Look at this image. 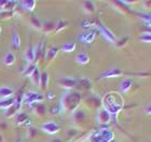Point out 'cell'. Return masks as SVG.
Wrapping results in <instances>:
<instances>
[{
    "label": "cell",
    "instance_id": "cell-1",
    "mask_svg": "<svg viewBox=\"0 0 151 142\" xmlns=\"http://www.w3.org/2000/svg\"><path fill=\"white\" fill-rule=\"evenodd\" d=\"M123 107V100L118 93H108L104 98V109L110 113V115H116Z\"/></svg>",
    "mask_w": 151,
    "mask_h": 142
},
{
    "label": "cell",
    "instance_id": "cell-2",
    "mask_svg": "<svg viewBox=\"0 0 151 142\" xmlns=\"http://www.w3.org/2000/svg\"><path fill=\"white\" fill-rule=\"evenodd\" d=\"M81 102V95L78 92H67L62 97V102H60V106L63 111H73L78 107V105Z\"/></svg>",
    "mask_w": 151,
    "mask_h": 142
},
{
    "label": "cell",
    "instance_id": "cell-3",
    "mask_svg": "<svg viewBox=\"0 0 151 142\" xmlns=\"http://www.w3.org/2000/svg\"><path fill=\"white\" fill-rule=\"evenodd\" d=\"M114 135L109 128H101L96 130L91 137L92 142H112Z\"/></svg>",
    "mask_w": 151,
    "mask_h": 142
},
{
    "label": "cell",
    "instance_id": "cell-4",
    "mask_svg": "<svg viewBox=\"0 0 151 142\" xmlns=\"http://www.w3.org/2000/svg\"><path fill=\"white\" fill-rule=\"evenodd\" d=\"M43 95L36 91H27L23 97V103L26 105H32L35 103H40L43 101Z\"/></svg>",
    "mask_w": 151,
    "mask_h": 142
},
{
    "label": "cell",
    "instance_id": "cell-5",
    "mask_svg": "<svg viewBox=\"0 0 151 142\" xmlns=\"http://www.w3.org/2000/svg\"><path fill=\"white\" fill-rule=\"evenodd\" d=\"M41 129L43 130L44 133H49V135H55L60 131V127L58 124L53 122V120H47V122L41 125Z\"/></svg>",
    "mask_w": 151,
    "mask_h": 142
},
{
    "label": "cell",
    "instance_id": "cell-6",
    "mask_svg": "<svg viewBox=\"0 0 151 142\" xmlns=\"http://www.w3.org/2000/svg\"><path fill=\"white\" fill-rule=\"evenodd\" d=\"M98 31H99V33L101 34V36H103L106 40H108L109 42H112V44L116 42V35L111 32L110 29L108 28L107 26H105L104 24H98Z\"/></svg>",
    "mask_w": 151,
    "mask_h": 142
},
{
    "label": "cell",
    "instance_id": "cell-7",
    "mask_svg": "<svg viewBox=\"0 0 151 142\" xmlns=\"http://www.w3.org/2000/svg\"><path fill=\"white\" fill-rule=\"evenodd\" d=\"M96 120H97V123L101 124V125H106V124H108L111 120L110 113L107 112L105 109H101V110H99V112L97 113Z\"/></svg>",
    "mask_w": 151,
    "mask_h": 142
},
{
    "label": "cell",
    "instance_id": "cell-8",
    "mask_svg": "<svg viewBox=\"0 0 151 142\" xmlns=\"http://www.w3.org/2000/svg\"><path fill=\"white\" fill-rule=\"evenodd\" d=\"M22 105H23V101H21V97H19V98H16V102L8 110L6 116L12 117V116H14V115H16V114H19Z\"/></svg>",
    "mask_w": 151,
    "mask_h": 142
},
{
    "label": "cell",
    "instance_id": "cell-9",
    "mask_svg": "<svg viewBox=\"0 0 151 142\" xmlns=\"http://www.w3.org/2000/svg\"><path fill=\"white\" fill-rule=\"evenodd\" d=\"M96 37V32L95 31H88L86 33H83L79 36V39L83 42V44H92Z\"/></svg>",
    "mask_w": 151,
    "mask_h": 142
},
{
    "label": "cell",
    "instance_id": "cell-10",
    "mask_svg": "<svg viewBox=\"0 0 151 142\" xmlns=\"http://www.w3.org/2000/svg\"><path fill=\"white\" fill-rule=\"evenodd\" d=\"M58 82H60V85L62 86L63 88L71 89L77 85V79L73 78V77H62V78L58 80Z\"/></svg>",
    "mask_w": 151,
    "mask_h": 142
},
{
    "label": "cell",
    "instance_id": "cell-11",
    "mask_svg": "<svg viewBox=\"0 0 151 142\" xmlns=\"http://www.w3.org/2000/svg\"><path fill=\"white\" fill-rule=\"evenodd\" d=\"M123 75V72L120 68H110L101 74V78H116Z\"/></svg>",
    "mask_w": 151,
    "mask_h": 142
},
{
    "label": "cell",
    "instance_id": "cell-12",
    "mask_svg": "<svg viewBox=\"0 0 151 142\" xmlns=\"http://www.w3.org/2000/svg\"><path fill=\"white\" fill-rule=\"evenodd\" d=\"M16 102V98L11 97L6 99H0V110H9Z\"/></svg>",
    "mask_w": 151,
    "mask_h": 142
},
{
    "label": "cell",
    "instance_id": "cell-13",
    "mask_svg": "<svg viewBox=\"0 0 151 142\" xmlns=\"http://www.w3.org/2000/svg\"><path fill=\"white\" fill-rule=\"evenodd\" d=\"M14 95V90L8 86H1L0 87V99L11 98Z\"/></svg>",
    "mask_w": 151,
    "mask_h": 142
},
{
    "label": "cell",
    "instance_id": "cell-14",
    "mask_svg": "<svg viewBox=\"0 0 151 142\" xmlns=\"http://www.w3.org/2000/svg\"><path fill=\"white\" fill-rule=\"evenodd\" d=\"M132 85H133L132 79H129V78L123 79L122 82H121V84H120V91L122 92V93L129 92V89L132 88Z\"/></svg>",
    "mask_w": 151,
    "mask_h": 142
},
{
    "label": "cell",
    "instance_id": "cell-15",
    "mask_svg": "<svg viewBox=\"0 0 151 142\" xmlns=\"http://www.w3.org/2000/svg\"><path fill=\"white\" fill-rule=\"evenodd\" d=\"M25 59L27 62H29V64H32L36 59V49L32 46H29L25 51Z\"/></svg>",
    "mask_w": 151,
    "mask_h": 142
},
{
    "label": "cell",
    "instance_id": "cell-16",
    "mask_svg": "<svg viewBox=\"0 0 151 142\" xmlns=\"http://www.w3.org/2000/svg\"><path fill=\"white\" fill-rule=\"evenodd\" d=\"M76 61H77V63L81 64V65H85V64H88L90 62V57L85 52H80V53L77 54Z\"/></svg>",
    "mask_w": 151,
    "mask_h": 142
},
{
    "label": "cell",
    "instance_id": "cell-17",
    "mask_svg": "<svg viewBox=\"0 0 151 142\" xmlns=\"http://www.w3.org/2000/svg\"><path fill=\"white\" fill-rule=\"evenodd\" d=\"M2 62L6 66H11V65L14 64V62H15V55H14V53H13V52H8V53H6L2 59Z\"/></svg>",
    "mask_w": 151,
    "mask_h": 142
},
{
    "label": "cell",
    "instance_id": "cell-18",
    "mask_svg": "<svg viewBox=\"0 0 151 142\" xmlns=\"http://www.w3.org/2000/svg\"><path fill=\"white\" fill-rule=\"evenodd\" d=\"M76 46L75 42L73 41H68V42H65V44H62V47H60V50L63 51V52H66V53H70V52H73L76 50Z\"/></svg>",
    "mask_w": 151,
    "mask_h": 142
},
{
    "label": "cell",
    "instance_id": "cell-19",
    "mask_svg": "<svg viewBox=\"0 0 151 142\" xmlns=\"http://www.w3.org/2000/svg\"><path fill=\"white\" fill-rule=\"evenodd\" d=\"M36 70H37V65H36V64H34V63L29 64L28 66L25 68V71L23 72V75L26 76V77H32V75L35 73Z\"/></svg>",
    "mask_w": 151,
    "mask_h": 142
},
{
    "label": "cell",
    "instance_id": "cell-20",
    "mask_svg": "<svg viewBox=\"0 0 151 142\" xmlns=\"http://www.w3.org/2000/svg\"><path fill=\"white\" fill-rule=\"evenodd\" d=\"M32 80L36 86L40 87V85H41V73H40V71L38 70V67H37V70L35 71V73L32 75Z\"/></svg>",
    "mask_w": 151,
    "mask_h": 142
},
{
    "label": "cell",
    "instance_id": "cell-21",
    "mask_svg": "<svg viewBox=\"0 0 151 142\" xmlns=\"http://www.w3.org/2000/svg\"><path fill=\"white\" fill-rule=\"evenodd\" d=\"M36 3L37 2H36L35 0H26V1H23L22 4L26 10H28V11H34L36 8Z\"/></svg>",
    "mask_w": 151,
    "mask_h": 142
},
{
    "label": "cell",
    "instance_id": "cell-22",
    "mask_svg": "<svg viewBox=\"0 0 151 142\" xmlns=\"http://www.w3.org/2000/svg\"><path fill=\"white\" fill-rule=\"evenodd\" d=\"M49 85V74L47 72H43L41 74V87H43L44 89L47 88Z\"/></svg>",
    "mask_w": 151,
    "mask_h": 142
},
{
    "label": "cell",
    "instance_id": "cell-23",
    "mask_svg": "<svg viewBox=\"0 0 151 142\" xmlns=\"http://www.w3.org/2000/svg\"><path fill=\"white\" fill-rule=\"evenodd\" d=\"M57 52H58V49L55 47H52L51 49H49V51L47 52V60H54L55 57H56Z\"/></svg>",
    "mask_w": 151,
    "mask_h": 142
},
{
    "label": "cell",
    "instance_id": "cell-24",
    "mask_svg": "<svg viewBox=\"0 0 151 142\" xmlns=\"http://www.w3.org/2000/svg\"><path fill=\"white\" fill-rule=\"evenodd\" d=\"M12 42H13L14 48H16V49H19V48H21V37H19V35L17 33H14V34H13Z\"/></svg>",
    "mask_w": 151,
    "mask_h": 142
},
{
    "label": "cell",
    "instance_id": "cell-25",
    "mask_svg": "<svg viewBox=\"0 0 151 142\" xmlns=\"http://www.w3.org/2000/svg\"><path fill=\"white\" fill-rule=\"evenodd\" d=\"M28 119L27 118V115L25 113H23V112H19V114H16V123L21 125V124H25L26 120Z\"/></svg>",
    "mask_w": 151,
    "mask_h": 142
},
{
    "label": "cell",
    "instance_id": "cell-26",
    "mask_svg": "<svg viewBox=\"0 0 151 142\" xmlns=\"http://www.w3.org/2000/svg\"><path fill=\"white\" fill-rule=\"evenodd\" d=\"M139 40L142 41V42H145V44H151V32L144 33V34L139 37Z\"/></svg>",
    "mask_w": 151,
    "mask_h": 142
},
{
    "label": "cell",
    "instance_id": "cell-27",
    "mask_svg": "<svg viewBox=\"0 0 151 142\" xmlns=\"http://www.w3.org/2000/svg\"><path fill=\"white\" fill-rule=\"evenodd\" d=\"M139 17L144 21L148 26L151 27V12L150 13H145V14H139Z\"/></svg>",
    "mask_w": 151,
    "mask_h": 142
},
{
    "label": "cell",
    "instance_id": "cell-28",
    "mask_svg": "<svg viewBox=\"0 0 151 142\" xmlns=\"http://www.w3.org/2000/svg\"><path fill=\"white\" fill-rule=\"evenodd\" d=\"M51 113L53 114V115H57V114H60V112H62V106H60V104H56L54 105V106L51 107Z\"/></svg>",
    "mask_w": 151,
    "mask_h": 142
},
{
    "label": "cell",
    "instance_id": "cell-29",
    "mask_svg": "<svg viewBox=\"0 0 151 142\" xmlns=\"http://www.w3.org/2000/svg\"><path fill=\"white\" fill-rule=\"evenodd\" d=\"M65 27H66V22H64V21H60L58 24H57V26H56V32L60 31L62 28H65Z\"/></svg>",
    "mask_w": 151,
    "mask_h": 142
},
{
    "label": "cell",
    "instance_id": "cell-30",
    "mask_svg": "<svg viewBox=\"0 0 151 142\" xmlns=\"http://www.w3.org/2000/svg\"><path fill=\"white\" fill-rule=\"evenodd\" d=\"M92 23L90 21H84V22L82 23V27L83 28H88V27H91Z\"/></svg>",
    "mask_w": 151,
    "mask_h": 142
},
{
    "label": "cell",
    "instance_id": "cell-31",
    "mask_svg": "<svg viewBox=\"0 0 151 142\" xmlns=\"http://www.w3.org/2000/svg\"><path fill=\"white\" fill-rule=\"evenodd\" d=\"M32 22H35V23H36V26H37V27H41V23H40V21H39V20H38L37 17H36V16H34V17H32Z\"/></svg>",
    "mask_w": 151,
    "mask_h": 142
},
{
    "label": "cell",
    "instance_id": "cell-32",
    "mask_svg": "<svg viewBox=\"0 0 151 142\" xmlns=\"http://www.w3.org/2000/svg\"><path fill=\"white\" fill-rule=\"evenodd\" d=\"M54 97H55V95H54V93H53V92H51V91H49V92H47V98L49 99V100H52V99H54Z\"/></svg>",
    "mask_w": 151,
    "mask_h": 142
},
{
    "label": "cell",
    "instance_id": "cell-33",
    "mask_svg": "<svg viewBox=\"0 0 151 142\" xmlns=\"http://www.w3.org/2000/svg\"><path fill=\"white\" fill-rule=\"evenodd\" d=\"M146 113H147V114H151V105H149V106L146 109Z\"/></svg>",
    "mask_w": 151,
    "mask_h": 142
},
{
    "label": "cell",
    "instance_id": "cell-34",
    "mask_svg": "<svg viewBox=\"0 0 151 142\" xmlns=\"http://www.w3.org/2000/svg\"><path fill=\"white\" fill-rule=\"evenodd\" d=\"M53 142H63V141H62V140H60V139H57V138H56V139L53 140Z\"/></svg>",
    "mask_w": 151,
    "mask_h": 142
},
{
    "label": "cell",
    "instance_id": "cell-35",
    "mask_svg": "<svg viewBox=\"0 0 151 142\" xmlns=\"http://www.w3.org/2000/svg\"><path fill=\"white\" fill-rule=\"evenodd\" d=\"M0 142H3V137L1 133H0Z\"/></svg>",
    "mask_w": 151,
    "mask_h": 142
},
{
    "label": "cell",
    "instance_id": "cell-36",
    "mask_svg": "<svg viewBox=\"0 0 151 142\" xmlns=\"http://www.w3.org/2000/svg\"><path fill=\"white\" fill-rule=\"evenodd\" d=\"M0 34H1V24H0Z\"/></svg>",
    "mask_w": 151,
    "mask_h": 142
},
{
    "label": "cell",
    "instance_id": "cell-37",
    "mask_svg": "<svg viewBox=\"0 0 151 142\" xmlns=\"http://www.w3.org/2000/svg\"><path fill=\"white\" fill-rule=\"evenodd\" d=\"M16 142H23V141H22V140H17Z\"/></svg>",
    "mask_w": 151,
    "mask_h": 142
}]
</instances>
